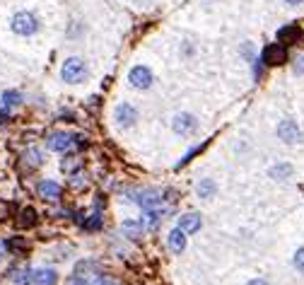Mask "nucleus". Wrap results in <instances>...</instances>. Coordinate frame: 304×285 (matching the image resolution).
<instances>
[{
    "label": "nucleus",
    "mask_w": 304,
    "mask_h": 285,
    "mask_svg": "<svg viewBox=\"0 0 304 285\" xmlns=\"http://www.w3.org/2000/svg\"><path fill=\"white\" fill-rule=\"evenodd\" d=\"M278 138L283 140V143H300L302 140V128L295 123V121H280V126H278Z\"/></svg>",
    "instance_id": "0eeeda50"
},
{
    "label": "nucleus",
    "mask_w": 304,
    "mask_h": 285,
    "mask_svg": "<svg viewBox=\"0 0 304 285\" xmlns=\"http://www.w3.org/2000/svg\"><path fill=\"white\" fill-rule=\"evenodd\" d=\"M22 160H24L29 167H39V165H41V152H39L37 148H29V150L24 152V157H22Z\"/></svg>",
    "instance_id": "aec40b11"
},
{
    "label": "nucleus",
    "mask_w": 304,
    "mask_h": 285,
    "mask_svg": "<svg viewBox=\"0 0 304 285\" xmlns=\"http://www.w3.org/2000/svg\"><path fill=\"white\" fill-rule=\"evenodd\" d=\"M295 73H297V75H304V56L295 60Z\"/></svg>",
    "instance_id": "cd10ccee"
},
{
    "label": "nucleus",
    "mask_w": 304,
    "mask_h": 285,
    "mask_svg": "<svg viewBox=\"0 0 304 285\" xmlns=\"http://www.w3.org/2000/svg\"><path fill=\"white\" fill-rule=\"evenodd\" d=\"M285 5H290V7H297V5H302L304 0H283Z\"/></svg>",
    "instance_id": "c85d7f7f"
},
{
    "label": "nucleus",
    "mask_w": 304,
    "mask_h": 285,
    "mask_svg": "<svg viewBox=\"0 0 304 285\" xmlns=\"http://www.w3.org/2000/svg\"><path fill=\"white\" fill-rule=\"evenodd\" d=\"M302 37V29L297 27V24H290V27H283L280 32H278V39H280V44H295L297 39Z\"/></svg>",
    "instance_id": "4468645a"
},
{
    "label": "nucleus",
    "mask_w": 304,
    "mask_h": 285,
    "mask_svg": "<svg viewBox=\"0 0 304 285\" xmlns=\"http://www.w3.org/2000/svg\"><path fill=\"white\" fill-rule=\"evenodd\" d=\"M159 218H162V208H154V210H145V228L154 229L159 225Z\"/></svg>",
    "instance_id": "f3484780"
},
{
    "label": "nucleus",
    "mask_w": 304,
    "mask_h": 285,
    "mask_svg": "<svg viewBox=\"0 0 304 285\" xmlns=\"http://www.w3.org/2000/svg\"><path fill=\"white\" fill-rule=\"evenodd\" d=\"M212 193H215V181L201 179V181H198V196H201V198H210Z\"/></svg>",
    "instance_id": "a211bd4d"
},
{
    "label": "nucleus",
    "mask_w": 304,
    "mask_h": 285,
    "mask_svg": "<svg viewBox=\"0 0 304 285\" xmlns=\"http://www.w3.org/2000/svg\"><path fill=\"white\" fill-rule=\"evenodd\" d=\"M5 249H7V247H5V244H2V242H0V259H2V256H5Z\"/></svg>",
    "instance_id": "7c9ffc66"
},
{
    "label": "nucleus",
    "mask_w": 304,
    "mask_h": 285,
    "mask_svg": "<svg viewBox=\"0 0 304 285\" xmlns=\"http://www.w3.org/2000/svg\"><path fill=\"white\" fill-rule=\"evenodd\" d=\"M12 32L19 34V37H32V34H37L39 32L37 15L29 12V10H19V12H15V17H12Z\"/></svg>",
    "instance_id": "f257e3e1"
},
{
    "label": "nucleus",
    "mask_w": 304,
    "mask_h": 285,
    "mask_svg": "<svg viewBox=\"0 0 304 285\" xmlns=\"http://www.w3.org/2000/svg\"><path fill=\"white\" fill-rule=\"evenodd\" d=\"M99 228H101V218L92 215V220H87V229H99Z\"/></svg>",
    "instance_id": "393cba45"
},
{
    "label": "nucleus",
    "mask_w": 304,
    "mask_h": 285,
    "mask_svg": "<svg viewBox=\"0 0 304 285\" xmlns=\"http://www.w3.org/2000/svg\"><path fill=\"white\" fill-rule=\"evenodd\" d=\"M92 285H116V283L109 278V276H99V278H95V281H92Z\"/></svg>",
    "instance_id": "bb28decb"
},
{
    "label": "nucleus",
    "mask_w": 304,
    "mask_h": 285,
    "mask_svg": "<svg viewBox=\"0 0 304 285\" xmlns=\"http://www.w3.org/2000/svg\"><path fill=\"white\" fill-rule=\"evenodd\" d=\"M295 266L304 273V249H300V251H297V256H295Z\"/></svg>",
    "instance_id": "a878e982"
},
{
    "label": "nucleus",
    "mask_w": 304,
    "mask_h": 285,
    "mask_svg": "<svg viewBox=\"0 0 304 285\" xmlns=\"http://www.w3.org/2000/svg\"><path fill=\"white\" fill-rule=\"evenodd\" d=\"M19 228H34L37 225V210L34 208H24L19 213V220H17Z\"/></svg>",
    "instance_id": "dca6fc26"
},
{
    "label": "nucleus",
    "mask_w": 304,
    "mask_h": 285,
    "mask_svg": "<svg viewBox=\"0 0 304 285\" xmlns=\"http://www.w3.org/2000/svg\"><path fill=\"white\" fill-rule=\"evenodd\" d=\"M5 247L10 249V251H17V254H24L27 249H29V244H27V239H22V237H12Z\"/></svg>",
    "instance_id": "6ab92c4d"
},
{
    "label": "nucleus",
    "mask_w": 304,
    "mask_h": 285,
    "mask_svg": "<svg viewBox=\"0 0 304 285\" xmlns=\"http://www.w3.org/2000/svg\"><path fill=\"white\" fill-rule=\"evenodd\" d=\"M73 143H75V138L70 133H65V131H56V133L49 135V148L53 152H65L73 148Z\"/></svg>",
    "instance_id": "6e6552de"
},
{
    "label": "nucleus",
    "mask_w": 304,
    "mask_h": 285,
    "mask_svg": "<svg viewBox=\"0 0 304 285\" xmlns=\"http://www.w3.org/2000/svg\"><path fill=\"white\" fill-rule=\"evenodd\" d=\"M184 247H186V232H184L181 228L171 229L169 232V249L174 251V254H181Z\"/></svg>",
    "instance_id": "f8f14e48"
},
{
    "label": "nucleus",
    "mask_w": 304,
    "mask_h": 285,
    "mask_svg": "<svg viewBox=\"0 0 304 285\" xmlns=\"http://www.w3.org/2000/svg\"><path fill=\"white\" fill-rule=\"evenodd\" d=\"M140 206L145 210H154V208H159L162 206V198H159V193H154V191H148V193H143L140 198H135Z\"/></svg>",
    "instance_id": "2eb2a0df"
},
{
    "label": "nucleus",
    "mask_w": 304,
    "mask_h": 285,
    "mask_svg": "<svg viewBox=\"0 0 304 285\" xmlns=\"http://www.w3.org/2000/svg\"><path fill=\"white\" fill-rule=\"evenodd\" d=\"M152 70L148 68V65H135V68H131V73H128V82L133 85L135 90H148V87H152Z\"/></svg>",
    "instance_id": "20e7f679"
},
{
    "label": "nucleus",
    "mask_w": 304,
    "mask_h": 285,
    "mask_svg": "<svg viewBox=\"0 0 304 285\" xmlns=\"http://www.w3.org/2000/svg\"><path fill=\"white\" fill-rule=\"evenodd\" d=\"M114 118L121 128H128V126H133L135 121H138V112H135L128 102H118L114 109Z\"/></svg>",
    "instance_id": "39448f33"
},
{
    "label": "nucleus",
    "mask_w": 304,
    "mask_h": 285,
    "mask_svg": "<svg viewBox=\"0 0 304 285\" xmlns=\"http://www.w3.org/2000/svg\"><path fill=\"white\" fill-rule=\"evenodd\" d=\"M249 285H268L263 278H253V281H249Z\"/></svg>",
    "instance_id": "c756f323"
},
{
    "label": "nucleus",
    "mask_w": 304,
    "mask_h": 285,
    "mask_svg": "<svg viewBox=\"0 0 304 285\" xmlns=\"http://www.w3.org/2000/svg\"><path fill=\"white\" fill-rule=\"evenodd\" d=\"M123 232L131 234V237H138L140 234V225L138 223H123Z\"/></svg>",
    "instance_id": "5701e85b"
},
{
    "label": "nucleus",
    "mask_w": 304,
    "mask_h": 285,
    "mask_svg": "<svg viewBox=\"0 0 304 285\" xmlns=\"http://www.w3.org/2000/svg\"><path fill=\"white\" fill-rule=\"evenodd\" d=\"M171 128H174V133L179 135H193L198 131V121L191 114H176L174 121H171Z\"/></svg>",
    "instance_id": "423d86ee"
},
{
    "label": "nucleus",
    "mask_w": 304,
    "mask_h": 285,
    "mask_svg": "<svg viewBox=\"0 0 304 285\" xmlns=\"http://www.w3.org/2000/svg\"><path fill=\"white\" fill-rule=\"evenodd\" d=\"M263 65H283L287 63V46L285 44H268L261 56Z\"/></svg>",
    "instance_id": "7ed1b4c3"
},
{
    "label": "nucleus",
    "mask_w": 304,
    "mask_h": 285,
    "mask_svg": "<svg viewBox=\"0 0 304 285\" xmlns=\"http://www.w3.org/2000/svg\"><path fill=\"white\" fill-rule=\"evenodd\" d=\"M10 213H12V206L7 201H0V223H5L10 218Z\"/></svg>",
    "instance_id": "4be33fe9"
},
{
    "label": "nucleus",
    "mask_w": 304,
    "mask_h": 285,
    "mask_svg": "<svg viewBox=\"0 0 304 285\" xmlns=\"http://www.w3.org/2000/svg\"><path fill=\"white\" fill-rule=\"evenodd\" d=\"M37 191H39V196L44 198V201H58L60 198V193H63V189L58 186L56 181H39L37 184Z\"/></svg>",
    "instance_id": "1a4fd4ad"
},
{
    "label": "nucleus",
    "mask_w": 304,
    "mask_h": 285,
    "mask_svg": "<svg viewBox=\"0 0 304 285\" xmlns=\"http://www.w3.org/2000/svg\"><path fill=\"white\" fill-rule=\"evenodd\" d=\"M60 77H63V82H68V85L82 82V80L87 77V65H85V60H82V58H68V60L63 63V68H60Z\"/></svg>",
    "instance_id": "f03ea898"
},
{
    "label": "nucleus",
    "mask_w": 304,
    "mask_h": 285,
    "mask_svg": "<svg viewBox=\"0 0 304 285\" xmlns=\"http://www.w3.org/2000/svg\"><path fill=\"white\" fill-rule=\"evenodd\" d=\"M273 179H287L290 174H292V167L290 165H278V167H270V171H268Z\"/></svg>",
    "instance_id": "412c9836"
},
{
    "label": "nucleus",
    "mask_w": 304,
    "mask_h": 285,
    "mask_svg": "<svg viewBox=\"0 0 304 285\" xmlns=\"http://www.w3.org/2000/svg\"><path fill=\"white\" fill-rule=\"evenodd\" d=\"M68 285H92V281H87L82 273H75V276L68 281Z\"/></svg>",
    "instance_id": "b1692460"
},
{
    "label": "nucleus",
    "mask_w": 304,
    "mask_h": 285,
    "mask_svg": "<svg viewBox=\"0 0 304 285\" xmlns=\"http://www.w3.org/2000/svg\"><path fill=\"white\" fill-rule=\"evenodd\" d=\"M29 283L32 285H56V271L39 268L34 273H29Z\"/></svg>",
    "instance_id": "9d476101"
},
{
    "label": "nucleus",
    "mask_w": 304,
    "mask_h": 285,
    "mask_svg": "<svg viewBox=\"0 0 304 285\" xmlns=\"http://www.w3.org/2000/svg\"><path fill=\"white\" fill-rule=\"evenodd\" d=\"M22 104V95H19L17 90H7L5 95H2V99H0V114H10V109H15V107H19Z\"/></svg>",
    "instance_id": "9b49d317"
},
{
    "label": "nucleus",
    "mask_w": 304,
    "mask_h": 285,
    "mask_svg": "<svg viewBox=\"0 0 304 285\" xmlns=\"http://www.w3.org/2000/svg\"><path fill=\"white\" fill-rule=\"evenodd\" d=\"M179 228L184 229L186 234L196 232V229L201 228V215H198V213H186V215H181V218H179Z\"/></svg>",
    "instance_id": "ddd939ff"
}]
</instances>
